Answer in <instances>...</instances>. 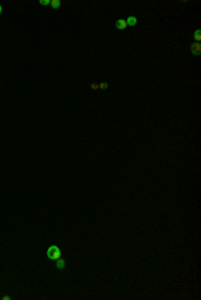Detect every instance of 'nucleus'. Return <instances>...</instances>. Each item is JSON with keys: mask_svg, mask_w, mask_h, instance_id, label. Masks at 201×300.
I'll return each instance as SVG.
<instances>
[{"mask_svg": "<svg viewBox=\"0 0 201 300\" xmlns=\"http://www.w3.org/2000/svg\"><path fill=\"white\" fill-rule=\"evenodd\" d=\"M47 257L50 258V260L56 261V260H59V258H62V250L59 249L56 245H51L50 248L47 249Z\"/></svg>", "mask_w": 201, "mask_h": 300, "instance_id": "f257e3e1", "label": "nucleus"}, {"mask_svg": "<svg viewBox=\"0 0 201 300\" xmlns=\"http://www.w3.org/2000/svg\"><path fill=\"white\" fill-rule=\"evenodd\" d=\"M190 51H192V54H194V55H200L201 54V45L200 43H192V46H190Z\"/></svg>", "mask_w": 201, "mask_h": 300, "instance_id": "f03ea898", "label": "nucleus"}, {"mask_svg": "<svg viewBox=\"0 0 201 300\" xmlns=\"http://www.w3.org/2000/svg\"><path fill=\"white\" fill-rule=\"evenodd\" d=\"M115 27L118 28V30H126V28L129 27L128 26V23H126V20H124V19H118L115 22Z\"/></svg>", "mask_w": 201, "mask_h": 300, "instance_id": "7ed1b4c3", "label": "nucleus"}, {"mask_svg": "<svg viewBox=\"0 0 201 300\" xmlns=\"http://www.w3.org/2000/svg\"><path fill=\"white\" fill-rule=\"evenodd\" d=\"M126 23H128V26L133 27V26L137 24V18H135V16H129L128 19H126Z\"/></svg>", "mask_w": 201, "mask_h": 300, "instance_id": "20e7f679", "label": "nucleus"}, {"mask_svg": "<svg viewBox=\"0 0 201 300\" xmlns=\"http://www.w3.org/2000/svg\"><path fill=\"white\" fill-rule=\"evenodd\" d=\"M66 266V261L63 260V258H59V260H56V268L58 269H63Z\"/></svg>", "mask_w": 201, "mask_h": 300, "instance_id": "39448f33", "label": "nucleus"}, {"mask_svg": "<svg viewBox=\"0 0 201 300\" xmlns=\"http://www.w3.org/2000/svg\"><path fill=\"white\" fill-rule=\"evenodd\" d=\"M194 40L197 43L201 42V30H196L194 31Z\"/></svg>", "mask_w": 201, "mask_h": 300, "instance_id": "423d86ee", "label": "nucleus"}, {"mask_svg": "<svg viewBox=\"0 0 201 300\" xmlns=\"http://www.w3.org/2000/svg\"><path fill=\"white\" fill-rule=\"evenodd\" d=\"M50 5H51L52 8H54V10H56V8L60 7V1H59V0H51Z\"/></svg>", "mask_w": 201, "mask_h": 300, "instance_id": "0eeeda50", "label": "nucleus"}, {"mask_svg": "<svg viewBox=\"0 0 201 300\" xmlns=\"http://www.w3.org/2000/svg\"><path fill=\"white\" fill-rule=\"evenodd\" d=\"M98 86H99L100 90H107L109 84H107V82H100V84H98Z\"/></svg>", "mask_w": 201, "mask_h": 300, "instance_id": "6e6552de", "label": "nucleus"}, {"mask_svg": "<svg viewBox=\"0 0 201 300\" xmlns=\"http://www.w3.org/2000/svg\"><path fill=\"white\" fill-rule=\"evenodd\" d=\"M50 3H51V0H40L39 1L40 5H50Z\"/></svg>", "mask_w": 201, "mask_h": 300, "instance_id": "1a4fd4ad", "label": "nucleus"}, {"mask_svg": "<svg viewBox=\"0 0 201 300\" xmlns=\"http://www.w3.org/2000/svg\"><path fill=\"white\" fill-rule=\"evenodd\" d=\"M90 88H91L93 90H98V89H99V86H98V84H91V85H90Z\"/></svg>", "mask_w": 201, "mask_h": 300, "instance_id": "9d476101", "label": "nucleus"}, {"mask_svg": "<svg viewBox=\"0 0 201 300\" xmlns=\"http://www.w3.org/2000/svg\"><path fill=\"white\" fill-rule=\"evenodd\" d=\"M1 11H3V8H1V5H0V15H1Z\"/></svg>", "mask_w": 201, "mask_h": 300, "instance_id": "9b49d317", "label": "nucleus"}]
</instances>
